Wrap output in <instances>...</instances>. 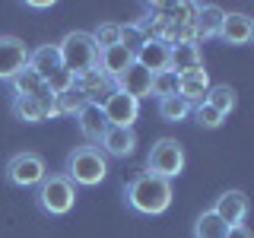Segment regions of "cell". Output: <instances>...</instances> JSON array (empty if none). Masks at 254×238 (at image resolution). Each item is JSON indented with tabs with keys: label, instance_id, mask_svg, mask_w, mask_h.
<instances>
[{
	"label": "cell",
	"instance_id": "obj_16",
	"mask_svg": "<svg viewBox=\"0 0 254 238\" xmlns=\"http://www.w3.org/2000/svg\"><path fill=\"white\" fill-rule=\"evenodd\" d=\"M99 146L111 159H127L137 153V133H133V127H108Z\"/></svg>",
	"mask_w": 254,
	"mask_h": 238
},
{
	"label": "cell",
	"instance_id": "obj_28",
	"mask_svg": "<svg viewBox=\"0 0 254 238\" xmlns=\"http://www.w3.org/2000/svg\"><path fill=\"white\" fill-rule=\"evenodd\" d=\"M149 95H156V99H169V95H178V73H172V70H162V73L153 76V89Z\"/></svg>",
	"mask_w": 254,
	"mask_h": 238
},
{
	"label": "cell",
	"instance_id": "obj_27",
	"mask_svg": "<svg viewBox=\"0 0 254 238\" xmlns=\"http://www.w3.org/2000/svg\"><path fill=\"white\" fill-rule=\"evenodd\" d=\"M89 35H92V42L99 45V51L102 48H111V45H121V26H118V22H99Z\"/></svg>",
	"mask_w": 254,
	"mask_h": 238
},
{
	"label": "cell",
	"instance_id": "obj_26",
	"mask_svg": "<svg viewBox=\"0 0 254 238\" xmlns=\"http://www.w3.org/2000/svg\"><path fill=\"white\" fill-rule=\"evenodd\" d=\"M83 105H86V99H83V92L76 89V83H73V89L54 95V111H58V115H76Z\"/></svg>",
	"mask_w": 254,
	"mask_h": 238
},
{
	"label": "cell",
	"instance_id": "obj_9",
	"mask_svg": "<svg viewBox=\"0 0 254 238\" xmlns=\"http://www.w3.org/2000/svg\"><path fill=\"white\" fill-rule=\"evenodd\" d=\"M10 89H13V95H19V99H32V102H42V105H54V92L48 89V83L32 67L19 70V73L10 79Z\"/></svg>",
	"mask_w": 254,
	"mask_h": 238
},
{
	"label": "cell",
	"instance_id": "obj_11",
	"mask_svg": "<svg viewBox=\"0 0 254 238\" xmlns=\"http://www.w3.org/2000/svg\"><path fill=\"white\" fill-rule=\"evenodd\" d=\"M169 58H172V45L162 42V38H146L137 51H133V63H140L143 70H149V73H162V70H169Z\"/></svg>",
	"mask_w": 254,
	"mask_h": 238
},
{
	"label": "cell",
	"instance_id": "obj_31",
	"mask_svg": "<svg viewBox=\"0 0 254 238\" xmlns=\"http://www.w3.org/2000/svg\"><path fill=\"white\" fill-rule=\"evenodd\" d=\"M29 10H48V6H54V0H26Z\"/></svg>",
	"mask_w": 254,
	"mask_h": 238
},
{
	"label": "cell",
	"instance_id": "obj_5",
	"mask_svg": "<svg viewBox=\"0 0 254 238\" xmlns=\"http://www.w3.org/2000/svg\"><path fill=\"white\" fill-rule=\"evenodd\" d=\"M185 162H188L185 146L175 137H159L146 153V172L156 175V178H165V181L178 178L185 172Z\"/></svg>",
	"mask_w": 254,
	"mask_h": 238
},
{
	"label": "cell",
	"instance_id": "obj_23",
	"mask_svg": "<svg viewBox=\"0 0 254 238\" xmlns=\"http://www.w3.org/2000/svg\"><path fill=\"white\" fill-rule=\"evenodd\" d=\"M203 105H210L213 111H216V115L226 118V115H232L235 105H238V92H235L229 83H213V86H210V92L203 95Z\"/></svg>",
	"mask_w": 254,
	"mask_h": 238
},
{
	"label": "cell",
	"instance_id": "obj_17",
	"mask_svg": "<svg viewBox=\"0 0 254 238\" xmlns=\"http://www.w3.org/2000/svg\"><path fill=\"white\" fill-rule=\"evenodd\" d=\"M210 73L206 67H197V70H188V73H178V95L188 102V105H200L203 95L210 92Z\"/></svg>",
	"mask_w": 254,
	"mask_h": 238
},
{
	"label": "cell",
	"instance_id": "obj_25",
	"mask_svg": "<svg viewBox=\"0 0 254 238\" xmlns=\"http://www.w3.org/2000/svg\"><path fill=\"white\" fill-rule=\"evenodd\" d=\"M190 115V105L181 95H169V99H159V118L162 121H169V124H178V121H185V118Z\"/></svg>",
	"mask_w": 254,
	"mask_h": 238
},
{
	"label": "cell",
	"instance_id": "obj_12",
	"mask_svg": "<svg viewBox=\"0 0 254 238\" xmlns=\"http://www.w3.org/2000/svg\"><path fill=\"white\" fill-rule=\"evenodd\" d=\"M213 213H216L229 229L242 226L245 216H248V197H245V190H238V187L222 190V194L216 197V203H213Z\"/></svg>",
	"mask_w": 254,
	"mask_h": 238
},
{
	"label": "cell",
	"instance_id": "obj_22",
	"mask_svg": "<svg viewBox=\"0 0 254 238\" xmlns=\"http://www.w3.org/2000/svg\"><path fill=\"white\" fill-rule=\"evenodd\" d=\"M10 108H13L16 121H26V124H42V121H48V118H58L54 105H42V102L19 99V95H13V99H10Z\"/></svg>",
	"mask_w": 254,
	"mask_h": 238
},
{
	"label": "cell",
	"instance_id": "obj_4",
	"mask_svg": "<svg viewBox=\"0 0 254 238\" xmlns=\"http://www.w3.org/2000/svg\"><path fill=\"white\" fill-rule=\"evenodd\" d=\"M58 51H61V63L73 76H83V73L99 67V45L92 42L89 32H79V29L67 32L58 42Z\"/></svg>",
	"mask_w": 254,
	"mask_h": 238
},
{
	"label": "cell",
	"instance_id": "obj_19",
	"mask_svg": "<svg viewBox=\"0 0 254 238\" xmlns=\"http://www.w3.org/2000/svg\"><path fill=\"white\" fill-rule=\"evenodd\" d=\"M203 67V51L197 42H175L172 45V58H169V70L172 73H188V70Z\"/></svg>",
	"mask_w": 254,
	"mask_h": 238
},
{
	"label": "cell",
	"instance_id": "obj_21",
	"mask_svg": "<svg viewBox=\"0 0 254 238\" xmlns=\"http://www.w3.org/2000/svg\"><path fill=\"white\" fill-rule=\"evenodd\" d=\"M130 63H133V51H127L124 45H111V48H102L99 51V70L108 79H118Z\"/></svg>",
	"mask_w": 254,
	"mask_h": 238
},
{
	"label": "cell",
	"instance_id": "obj_10",
	"mask_svg": "<svg viewBox=\"0 0 254 238\" xmlns=\"http://www.w3.org/2000/svg\"><path fill=\"white\" fill-rule=\"evenodd\" d=\"M222 16H226V10L216 6V3H197L194 19H190V35H194L197 45L206 42V38H219Z\"/></svg>",
	"mask_w": 254,
	"mask_h": 238
},
{
	"label": "cell",
	"instance_id": "obj_13",
	"mask_svg": "<svg viewBox=\"0 0 254 238\" xmlns=\"http://www.w3.org/2000/svg\"><path fill=\"white\" fill-rule=\"evenodd\" d=\"M219 38L226 45H235V48L251 45V38H254V19H251L248 13H226V16H222V26H219Z\"/></svg>",
	"mask_w": 254,
	"mask_h": 238
},
{
	"label": "cell",
	"instance_id": "obj_3",
	"mask_svg": "<svg viewBox=\"0 0 254 238\" xmlns=\"http://www.w3.org/2000/svg\"><path fill=\"white\" fill-rule=\"evenodd\" d=\"M76 184L67 178L64 172L45 175L42 184L35 187V203L45 216H67L70 210L76 206Z\"/></svg>",
	"mask_w": 254,
	"mask_h": 238
},
{
	"label": "cell",
	"instance_id": "obj_29",
	"mask_svg": "<svg viewBox=\"0 0 254 238\" xmlns=\"http://www.w3.org/2000/svg\"><path fill=\"white\" fill-rule=\"evenodd\" d=\"M190 115H194V121L203 127V130H216V127H222V121H226V118L222 115H216V111H213L210 105H190Z\"/></svg>",
	"mask_w": 254,
	"mask_h": 238
},
{
	"label": "cell",
	"instance_id": "obj_30",
	"mask_svg": "<svg viewBox=\"0 0 254 238\" xmlns=\"http://www.w3.org/2000/svg\"><path fill=\"white\" fill-rule=\"evenodd\" d=\"M226 238H251V232H248V226L242 222V226H232V229H229Z\"/></svg>",
	"mask_w": 254,
	"mask_h": 238
},
{
	"label": "cell",
	"instance_id": "obj_6",
	"mask_svg": "<svg viewBox=\"0 0 254 238\" xmlns=\"http://www.w3.org/2000/svg\"><path fill=\"white\" fill-rule=\"evenodd\" d=\"M45 175H48L45 156L32 153V149H22V153H16L10 162H6V181H10L13 187H38Z\"/></svg>",
	"mask_w": 254,
	"mask_h": 238
},
{
	"label": "cell",
	"instance_id": "obj_18",
	"mask_svg": "<svg viewBox=\"0 0 254 238\" xmlns=\"http://www.w3.org/2000/svg\"><path fill=\"white\" fill-rule=\"evenodd\" d=\"M76 89L83 92L86 102H92V105H102V102H105L108 95L115 92V79H108L99 67H95V70H89V73L76 76Z\"/></svg>",
	"mask_w": 254,
	"mask_h": 238
},
{
	"label": "cell",
	"instance_id": "obj_20",
	"mask_svg": "<svg viewBox=\"0 0 254 238\" xmlns=\"http://www.w3.org/2000/svg\"><path fill=\"white\" fill-rule=\"evenodd\" d=\"M29 67L48 83V79L58 73V70H64L58 45H38V48H32V54H29Z\"/></svg>",
	"mask_w": 254,
	"mask_h": 238
},
{
	"label": "cell",
	"instance_id": "obj_15",
	"mask_svg": "<svg viewBox=\"0 0 254 238\" xmlns=\"http://www.w3.org/2000/svg\"><path fill=\"white\" fill-rule=\"evenodd\" d=\"M73 118H76V127H79V133H83V140L89 143V146L102 143V137H105V130H108V121H105V115H102V105L86 102Z\"/></svg>",
	"mask_w": 254,
	"mask_h": 238
},
{
	"label": "cell",
	"instance_id": "obj_7",
	"mask_svg": "<svg viewBox=\"0 0 254 238\" xmlns=\"http://www.w3.org/2000/svg\"><path fill=\"white\" fill-rule=\"evenodd\" d=\"M29 54L32 48L16 35H0V79H10L19 73V70L29 67Z\"/></svg>",
	"mask_w": 254,
	"mask_h": 238
},
{
	"label": "cell",
	"instance_id": "obj_2",
	"mask_svg": "<svg viewBox=\"0 0 254 238\" xmlns=\"http://www.w3.org/2000/svg\"><path fill=\"white\" fill-rule=\"evenodd\" d=\"M64 175L76 187H95L108 178V156L99 146H73L64 159Z\"/></svg>",
	"mask_w": 254,
	"mask_h": 238
},
{
	"label": "cell",
	"instance_id": "obj_1",
	"mask_svg": "<svg viewBox=\"0 0 254 238\" xmlns=\"http://www.w3.org/2000/svg\"><path fill=\"white\" fill-rule=\"evenodd\" d=\"M127 197V206L133 213H143V216H159L172 206V181L165 178H156L149 172H140L137 178H130V184L124 190Z\"/></svg>",
	"mask_w": 254,
	"mask_h": 238
},
{
	"label": "cell",
	"instance_id": "obj_24",
	"mask_svg": "<svg viewBox=\"0 0 254 238\" xmlns=\"http://www.w3.org/2000/svg\"><path fill=\"white\" fill-rule=\"evenodd\" d=\"M226 232H229V226L213 210H203L194 222V238H226Z\"/></svg>",
	"mask_w": 254,
	"mask_h": 238
},
{
	"label": "cell",
	"instance_id": "obj_8",
	"mask_svg": "<svg viewBox=\"0 0 254 238\" xmlns=\"http://www.w3.org/2000/svg\"><path fill=\"white\" fill-rule=\"evenodd\" d=\"M102 115H105L108 127H133V121L140 118V102L115 89L102 102Z\"/></svg>",
	"mask_w": 254,
	"mask_h": 238
},
{
	"label": "cell",
	"instance_id": "obj_14",
	"mask_svg": "<svg viewBox=\"0 0 254 238\" xmlns=\"http://www.w3.org/2000/svg\"><path fill=\"white\" fill-rule=\"evenodd\" d=\"M115 89L130 95V99H137V102H143V99H149V89H153V73L143 70L140 63H130V67L115 79Z\"/></svg>",
	"mask_w": 254,
	"mask_h": 238
}]
</instances>
